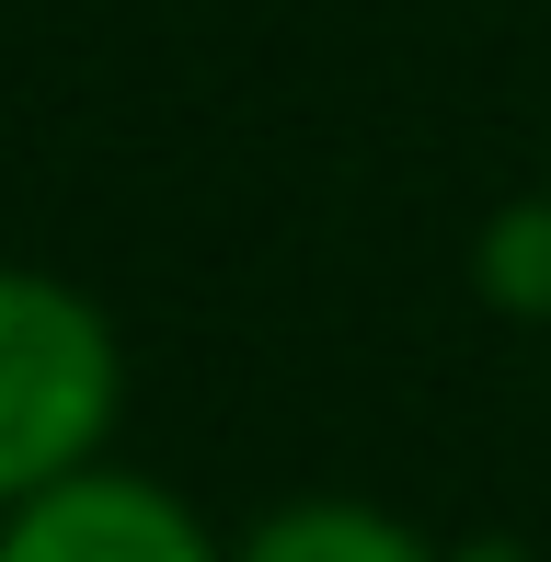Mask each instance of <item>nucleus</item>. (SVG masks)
Listing matches in <instances>:
<instances>
[{
    "label": "nucleus",
    "instance_id": "nucleus-1",
    "mask_svg": "<svg viewBox=\"0 0 551 562\" xmlns=\"http://www.w3.org/2000/svg\"><path fill=\"white\" fill-rule=\"evenodd\" d=\"M127 437V334L58 265L0 252V517L104 471Z\"/></svg>",
    "mask_w": 551,
    "mask_h": 562
},
{
    "label": "nucleus",
    "instance_id": "nucleus-2",
    "mask_svg": "<svg viewBox=\"0 0 551 562\" xmlns=\"http://www.w3.org/2000/svg\"><path fill=\"white\" fill-rule=\"evenodd\" d=\"M0 562H230V528H207L161 471L104 459L58 494L0 517Z\"/></svg>",
    "mask_w": 551,
    "mask_h": 562
},
{
    "label": "nucleus",
    "instance_id": "nucleus-3",
    "mask_svg": "<svg viewBox=\"0 0 551 562\" xmlns=\"http://www.w3.org/2000/svg\"><path fill=\"white\" fill-rule=\"evenodd\" d=\"M230 562H448V540L380 494H288L230 528Z\"/></svg>",
    "mask_w": 551,
    "mask_h": 562
},
{
    "label": "nucleus",
    "instance_id": "nucleus-4",
    "mask_svg": "<svg viewBox=\"0 0 551 562\" xmlns=\"http://www.w3.org/2000/svg\"><path fill=\"white\" fill-rule=\"evenodd\" d=\"M471 299L494 322H551V195H506L483 229H471Z\"/></svg>",
    "mask_w": 551,
    "mask_h": 562
},
{
    "label": "nucleus",
    "instance_id": "nucleus-5",
    "mask_svg": "<svg viewBox=\"0 0 551 562\" xmlns=\"http://www.w3.org/2000/svg\"><path fill=\"white\" fill-rule=\"evenodd\" d=\"M448 562H540V551L506 540V528H471V540H448Z\"/></svg>",
    "mask_w": 551,
    "mask_h": 562
},
{
    "label": "nucleus",
    "instance_id": "nucleus-6",
    "mask_svg": "<svg viewBox=\"0 0 551 562\" xmlns=\"http://www.w3.org/2000/svg\"><path fill=\"white\" fill-rule=\"evenodd\" d=\"M540 195H551V126H540Z\"/></svg>",
    "mask_w": 551,
    "mask_h": 562
}]
</instances>
